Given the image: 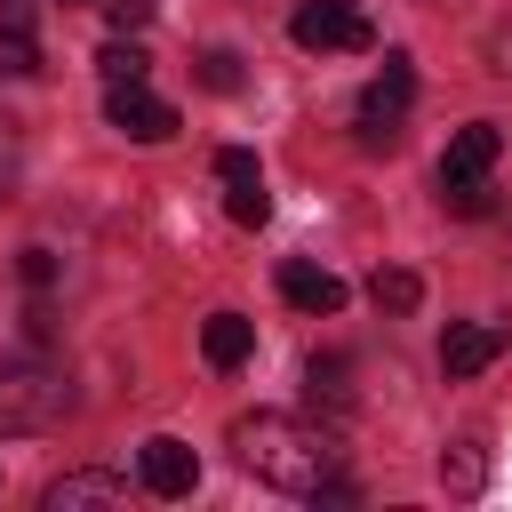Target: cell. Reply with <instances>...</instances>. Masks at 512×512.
<instances>
[{"mask_svg":"<svg viewBox=\"0 0 512 512\" xmlns=\"http://www.w3.org/2000/svg\"><path fill=\"white\" fill-rule=\"evenodd\" d=\"M96 72H104V88H128V80H144V72H152V56H144L136 40H104Z\"/></svg>","mask_w":512,"mask_h":512,"instance_id":"16","label":"cell"},{"mask_svg":"<svg viewBox=\"0 0 512 512\" xmlns=\"http://www.w3.org/2000/svg\"><path fill=\"white\" fill-rule=\"evenodd\" d=\"M496 352H504V328H488V320H464V328H448V344H440V368H448V376H480Z\"/></svg>","mask_w":512,"mask_h":512,"instance_id":"12","label":"cell"},{"mask_svg":"<svg viewBox=\"0 0 512 512\" xmlns=\"http://www.w3.org/2000/svg\"><path fill=\"white\" fill-rule=\"evenodd\" d=\"M104 120H112L128 144H168V136H176V104H168V96H152L144 80L112 88V96H104Z\"/></svg>","mask_w":512,"mask_h":512,"instance_id":"5","label":"cell"},{"mask_svg":"<svg viewBox=\"0 0 512 512\" xmlns=\"http://www.w3.org/2000/svg\"><path fill=\"white\" fill-rule=\"evenodd\" d=\"M200 88H216V96L240 88V56H232V48H208V56H200Z\"/></svg>","mask_w":512,"mask_h":512,"instance_id":"18","label":"cell"},{"mask_svg":"<svg viewBox=\"0 0 512 512\" xmlns=\"http://www.w3.org/2000/svg\"><path fill=\"white\" fill-rule=\"evenodd\" d=\"M440 480H448V496H480V488H488V448H480V440H456V448L440 456Z\"/></svg>","mask_w":512,"mask_h":512,"instance_id":"14","label":"cell"},{"mask_svg":"<svg viewBox=\"0 0 512 512\" xmlns=\"http://www.w3.org/2000/svg\"><path fill=\"white\" fill-rule=\"evenodd\" d=\"M408 96H416V64H408V48H384V72L360 88V144H368V152L400 144V112H408Z\"/></svg>","mask_w":512,"mask_h":512,"instance_id":"3","label":"cell"},{"mask_svg":"<svg viewBox=\"0 0 512 512\" xmlns=\"http://www.w3.org/2000/svg\"><path fill=\"white\" fill-rule=\"evenodd\" d=\"M24 280L48 288V280H56V256H48V248H24Z\"/></svg>","mask_w":512,"mask_h":512,"instance_id":"21","label":"cell"},{"mask_svg":"<svg viewBox=\"0 0 512 512\" xmlns=\"http://www.w3.org/2000/svg\"><path fill=\"white\" fill-rule=\"evenodd\" d=\"M232 456L256 472V480H272V488H288V496H320L328 480H336V432L328 424H312V416H288V408H256V416H240L232 424Z\"/></svg>","mask_w":512,"mask_h":512,"instance_id":"1","label":"cell"},{"mask_svg":"<svg viewBox=\"0 0 512 512\" xmlns=\"http://www.w3.org/2000/svg\"><path fill=\"white\" fill-rule=\"evenodd\" d=\"M64 416H72L64 368H40V360H8V368H0V440H16V432H56Z\"/></svg>","mask_w":512,"mask_h":512,"instance_id":"2","label":"cell"},{"mask_svg":"<svg viewBox=\"0 0 512 512\" xmlns=\"http://www.w3.org/2000/svg\"><path fill=\"white\" fill-rule=\"evenodd\" d=\"M152 8H160V0H104V24H112V32H144Z\"/></svg>","mask_w":512,"mask_h":512,"instance_id":"19","label":"cell"},{"mask_svg":"<svg viewBox=\"0 0 512 512\" xmlns=\"http://www.w3.org/2000/svg\"><path fill=\"white\" fill-rule=\"evenodd\" d=\"M440 200H448L456 216H488V176H480V184H440Z\"/></svg>","mask_w":512,"mask_h":512,"instance_id":"20","label":"cell"},{"mask_svg":"<svg viewBox=\"0 0 512 512\" xmlns=\"http://www.w3.org/2000/svg\"><path fill=\"white\" fill-rule=\"evenodd\" d=\"M48 512H88V504H128V480L120 472H64V480H48V496H40Z\"/></svg>","mask_w":512,"mask_h":512,"instance_id":"9","label":"cell"},{"mask_svg":"<svg viewBox=\"0 0 512 512\" xmlns=\"http://www.w3.org/2000/svg\"><path fill=\"white\" fill-rule=\"evenodd\" d=\"M280 296L296 304V312H344V280L336 272H320V264H280Z\"/></svg>","mask_w":512,"mask_h":512,"instance_id":"11","label":"cell"},{"mask_svg":"<svg viewBox=\"0 0 512 512\" xmlns=\"http://www.w3.org/2000/svg\"><path fill=\"white\" fill-rule=\"evenodd\" d=\"M216 176H224L232 224H264V216H272V192H264V168H256L248 144H224V152H216Z\"/></svg>","mask_w":512,"mask_h":512,"instance_id":"6","label":"cell"},{"mask_svg":"<svg viewBox=\"0 0 512 512\" xmlns=\"http://www.w3.org/2000/svg\"><path fill=\"white\" fill-rule=\"evenodd\" d=\"M368 296H376V312H416V304H424V280H416L408 264H384V272L368 280Z\"/></svg>","mask_w":512,"mask_h":512,"instance_id":"15","label":"cell"},{"mask_svg":"<svg viewBox=\"0 0 512 512\" xmlns=\"http://www.w3.org/2000/svg\"><path fill=\"white\" fill-rule=\"evenodd\" d=\"M496 152H504L496 120H472V128H456V136H448V152H440V184H480V176L496 168Z\"/></svg>","mask_w":512,"mask_h":512,"instance_id":"7","label":"cell"},{"mask_svg":"<svg viewBox=\"0 0 512 512\" xmlns=\"http://www.w3.org/2000/svg\"><path fill=\"white\" fill-rule=\"evenodd\" d=\"M288 40L296 48H376V24L352 8V0H304L288 16Z\"/></svg>","mask_w":512,"mask_h":512,"instance_id":"4","label":"cell"},{"mask_svg":"<svg viewBox=\"0 0 512 512\" xmlns=\"http://www.w3.org/2000/svg\"><path fill=\"white\" fill-rule=\"evenodd\" d=\"M304 384H312V400H328V408H344V392H352L336 352H328V360H312V368H304Z\"/></svg>","mask_w":512,"mask_h":512,"instance_id":"17","label":"cell"},{"mask_svg":"<svg viewBox=\"0 0 512 512\" xmlns=\"http://www.w3.org/2000/svg\"><path fill=\"white\" fill-rule=\"evenodd\" d=\"M200 352H208V368H240V360L256 352V320H240V312H208Z\"/></svg>","mask_w":512,"mask_h":512,"instance_id":"13","label":"cell"},{"mask_svg":"<svg viewBox=\"0 0 512 512\" xmlns=\"http://www.w3.org/2000/svg\"><path fill=\"white\" fill-rule=\"evenodd\" d=\"M136 464H144V488H152V496H192V488H200V456H192L184 440H168V432L144 440Z\"/></svg>","mask_w":512,"mask_h":512,"instance_id":"8","label":"cell"},{"mask_svg":"<svg viewBox=\"0 0 512 512\" xmlns=\"http://www.w3.org/2000/svg\"><path fill=\"white\" fill-rule=\"evenodd\" d=\"M0 72L32 80L40 72V40H32V0H0Z\"/></svg>","mask_w":512,"mask_h":512,"instance_id":"10","label":"cell"}]
</instances>
